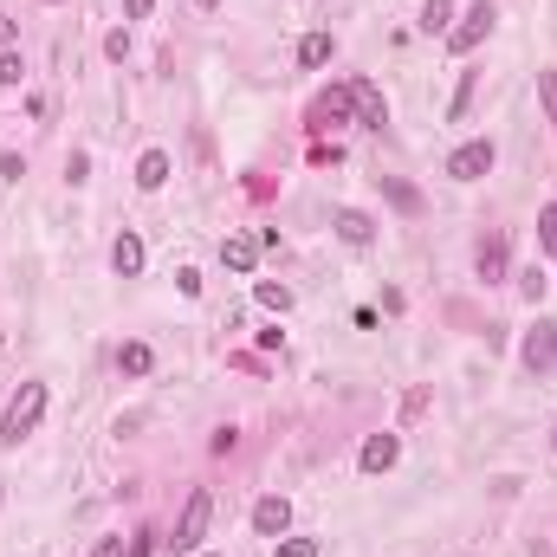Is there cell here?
<instances>
[{
	"label": "cell",
	"instance_id": "6da1fadb",
	"mask_svg": "<svg viewBox=\"0 0 557 557\" xmlns=\"http://www.w3.org/2000/svg\"><path fill=\"white\" fill-rule=\"evenodd\" d=\"M208 519H214V493L208 486H195L188 493V506H182V519H175V538H162L175 557H188V551H201V538H208Z\"/></svg>",
	"mask_w": 557,
	"mask_h": 557
},
{
	"label": "cell",
	"instance_id": "7a4b0ae2",
	"mask_svg": "<svg viewBox=\"0 0 557 557\" xmlns=\"http://www.w3.org/2000/svg\"><path fill=\"white\" fill-rule=\"evenodd\" d=\"M39 415H46V383H20V396L7 402V415H0V441L20 447L26 434L39 428Z\"/></svg>",
	"mask_w": 557,
	"mask_h": 557
},
{
	"label": "cell",
	"instance_id": "3957f363",
	"mask_svg": "<svg viewBox=\"0 0 557 557\" xmlns=\"http://www.w3.org/2000/svg\"><path fill=\"white\" fill-rule=\"evenodd\" d=\"M493 20H499V13H493V0H473V7L460 13V26H447V52H454V59H467V52L480 46L486 33H493Z\"/></svg>",
	"mask_w": 557,
	"mask_h": 557
},
{
	"label": "cell",
	"instance_id": "277c9868",
	"mask_svg": "<svg viewBox=\"0 0 557 557\" xmlns=\"http://www.w3.org/2000/svg\"><path fill=\"white\" fill-rule=\"evenodd\" d=\"M357 124V104H350V85H331L311 98V130H344Z\"/></svg>",
	"mask_w": 557,
	"mask_h": 557
},
{
	"label": "cell",
	"instance_id": "5b68a950",
	"mask_svg": "<svg viewBox=\"0 0 557 557\" xmlns=\"http://www.w3.org/2000/svg\"><path fill=\"white\" fill-rule=\"evenodd\" d=\"M493 137H480V143H460L454 156H447V175H454V182H480V175H493Z\"/></svg>",
	"mask_w": 557,
	"mask_h": 557
},
{
	"label": "cell",
	"instance_id": "8992f818",
	"mask_svg": "<svg viewBox=\"0 0 557 557\" xmlns=\"http://www.w3.org/2000/svg\"><path fill=\"white\" fill-rule=\"evenodd\" d=\"M519 357H525V370H551V363H557V324L551 318H538L532 331H525Z\"/></svg>",
	"mask_w": 557,
	"mask_h": 557
},
{
	"label": "cell",
	"instance_id": "52a82bcc",
	"mask_svg": "<svg viewBox=\"0 0 557 557\" xmlns=\"http://www.w3.org/2000/svg\"><path fill=\"white\" fill-rule=\"evenodd\" d=\"M285 525H292V499H279V493L253 499V532L260 538H285Z\"/></svg>",
	"mask_w": 557,
	"mask_h": 557
},
{
	"label": "cell",
	"instance_id": "ba28073f",
	"mask_svg": "<svg viewBox=\"0 0 557 557\" xmlns=\"http://www.w3.org/2000/svg\"><path fill=\"white\" fill-rule=\"evenodd\" d=\"M350 104H357V124H370V130L389 124V104H383V91H376L370 78H350Z\"/></svg>",
	"mask_w": 557,
	"mask_h": 557
},
{
	"label": "cell",
	"instance_id": "9c48e42d",
	"mask_svg": "<svg viewBox=\"0 0 557 557\" xmlns=\"http://www.w3.org/2000/svg\"><path fill=\"white\" fill-rule=\"evenodd\" d=\"M402 460V441L396 434H370V441H363V454H357V467L363 473H389Z\"/></svg>",
	"mask_w": 557,
	"mask_h": 557
},
{
	"label": "cell",
	"instance_id": "30bf717a",
	"mask_svg": "<svg viewBox=\"0 0 557 557\" xmlns=\"http://www.w3.org/2000/svg\"><path fill=\"white\" fill-rule=\"evenodd\" d=\"M337 240H344V247H370L376 240V221L363 208H337Z\"/></svg>",
	"mask_w": 557,
	"mask_h": 557
},
{
	"label": "cell",
	"instance_id": "8fae6325",
	"mask_svg": "<svg viewBox=\"0 0 557 557\" xmlns=\"http://www.w3.org/2000/svg\"><path fill=\"white\" fill-rule=\"evenodd\" d=\"M253 260H260V240H247V234H227L221 240V266H227V273H253Z\"/></svg>",
	"mask_w": 557,
	"mask_h": 557
},
{
	"label": "cell",
	"instance_id": "7c38bea8",
	"mask_svg": "<svg viewBox=\"0 0 557 557\" xmlns=\"http://www.w3.org/2000/svg\"><path fill=\"white\" fill-rule=\"evenodd\" d=\"M162 182H169V149H143V156H137V188H143V195H156Z\"/></svg>",
	"mask_w": 557,
	"mask_h": 557
},
{
	"label": "cell",
	"instance_id": "4fadbf2b",
	"mask_svg": "<svg viewBox=\"0 0 557 557\" xmlns=\"http://www.w3.org/2000/svg\"><path fill=\"white\" fill-rule=\"evenodd\" d=\"M111 266H117V279H137L143 273V240L137 234H117L111 240Z\"/></svg>",
	"mask_w": 557,
	"mask_h": 557
},
{
	"label": "cell",
	"instance_id": "5bb4252c",
	"mask_svg": "<svg viewBox=\"0 0 557 557\" xmlns=\"http://www.w3.org/2000/svg\"><path fill=\"white\" fill-rule=\"evenodd\" d=\"M331 52H337V39H331V33H305V39H298V65H305V72L331 65Z\"/></svg>",
	"mask_w": 557,
	"mask_h": 557
},
{
	"label": "cell",
	"instance_id": "9a60e30c",
	"mask_svg": "<svg viewBox=\"0 0 557 557\" xmlns=\"http://www.w3.org/2000/svg\"><path fill=\"white\" fill-rule=\"evenodd\" d=\"M117 370H124V376H149V370H156V350H149L143 337H130V344L117 350Z\"/></svg>",
	"mask_w": 557,
	"mask_h": 557
},
{
	"label": "cell",
	"instance_id": "2e32d148",
	"mask_svg": "<svg viewBox=\"0 0 557 557\" xmlns=\"http://www.w3.org/2000/svg\"><path fill=\"white\" fill-rule=\"evenodd\" d=\"M480 279H486V285L506 279V234H493V240L480 247Z\"/></svg>",
	"mask_w": 557,
	"mask_h": 557
},
{
	"label": "cell",
	"instance_id": "e0dca14e",
	"mask_svg": "<svg viewBox=\"0 0 557 557\" xmlns=\"http://www.w3.org/2000/svg\"><path fill=\"white\" fill-rule=\"evenodd\" d=\"M253 298H260L266 311H279V318L292 311V285H279V279H260V285H253Z\"/></svg>",
	"mask_w": 557,
	"mask_h": 557
},
{
	"label": "cell",
	"instance_id": "ac0fdd59",
	"mask_svg": "<svg viewBox=\"0 0 557 557\" xmlns=\"http://www.w3.org/2000/svg\"><path fill=\"white\" fill-rule=\"evenodd\" d=\"M454 20V0H421V33H447Z\"/></svg>",
	"mask_w": 557,
	"mask_h": 557
},
{
	"label": "cell",
	"instance_id": "d6986e66",
	"mask_svg": "<svg viewBox=\"0 0 557 557\" xmlns=\"http://www.w3.org/2000/svg\"><path fill=\"white\" fill-rule=\"evenodd\" d=\"M538 247L557 253V201H545V208H538Z\"/></svg>",
	"mask_w": 557,
	"mask_h": 557
},
{
	"label": "cell",
	"instance_id": "ffe728a7",
	"mask_svg": "<svg viewBox=\"0 0 557 557\" xmlns=\"http://www.w3.org/2000/svg\"><path fill=\"white\" fill-rule=\"evenodd\" d=\"M538 104H545V117H551V130H557V72H551V65L538 72Z\"/></svg>",
	"mask_w": 557,
	"mask_h": 557
},
{
	"label": "cell",
	"instance_id": "44dd1931",
	"mask_svg": "<svg viewBox=\"0 0 557 557\" xmlns=\"http://www.w3.org/2000/svg\"><path fill=\"white\" fill-rule=\"evenodd\" d=\"M383 188H389V201H396L402 214H415V208H421V195H415L409 182H396V175H383Z\"/></svg>",
	"mask_w": 557,
	"mask_h": 557
},
{
	"label": "cell",
	"instance_id": "7402d4cb",
	"mask_svg": "<svg viewBox=\"0 0 557 557\" xmlns=\"http://www.w3.org/2000/svg\"><path fill=\"white\" fill-rule=\"evenodd\" d=\"M273 557H318V538H279Z\"/></svg>",
	"mask_w": 557,
	"mask_h": 557
},
{
	"label": "cell",
	"instance_id": "603a6c76",
	"mask_svg": "<svg viewBox=\"0 0 557 557\" xmlns=\"http://www.w3.org/2000/svg\"><path fill=\"white\" fill-rule=\"evenodd\" d=\"M467 104H473V72H460V91H454V111H447V117L460 124V117H467Z\"/></svg>",
	"mask_w": 557,
	"mask_h": 557
},
{
	"label": "cell",
	"instance_id": "cb8c5ba5",
	"mask_svg": "<svg viewBox=\"0 0 557 557\" xmlns=\"http://www.w3.org/2000/svg\"><path fill=\"white\" fill-rule=\"evenodd\" d=\"M20 72H26V65H20V52H0V85H20Z\"/></svg>",
	"mask_w": 557,
	"mask_h": 557
},
{
	"label": "cell",
	"instance_id": "d4e9b609",
	"mask_svg": "<svg viewBox=\"0 0 557 557\" xmlns=\"http://www.w3.org/2000/svg\"><path fill=\"white\" fill-rule=\"evenodd\" d=\"M519 292L525 298H545V273H538V266H532V273H519Z\"/></svg>",
	"mask_w": 557,
	"mask_h": 557
},
{
	"label": "cell",
	"instance_id": "484cf974",
	"mask_svg": "<svg viewBox=\"0 0 557 557\" xmlns=\"http://www.w3.org/2000/svg\"><path fill=\"white\" fill-rule=\"evenodd\" d=\"M104 52H111V59H130V33H124V26H117V33L104 39Z\"/></svg>",
	"mask_w": 557,
	"mask_h": 557
},
{
	"label": "cell",
	"instance_id": "4316f807",
	"mask_svg": "<svg viewBox=\"0 0 557 557\" xmlns=\"http://www.w3.org/2000/svg\"><path fill=\"white\" fill-rule=\"evenodd\" d=\"M175 285H182V298H201V273L188 266V273H175Z\"/></svg>",
	"mask_w": 557,
	"mask_h": 557
},
{
	"label": "cell",
	"instance_id": "83f0119b",
	"mask_svg": "<svg viewBox=\"0 0 557 557\" xmlns=\"http://www.w3.org/2000/svg\"><path fill=\"white\" fill-rule=\"evenodd\" d=\"M130 557H156V532H137V538H130Z\"/></svg>",
	"mask_w": 557,
	"mask_h": 557
},
{
	"label": "cell",
	"instance_id": "f1b7e54d",
	"mask_svg": "<svg viewBox=\"0 0 557 557\" xmlns=\"http://www.w3.org/2000/svg\"><path fill=\"white\" fill-rule=\"evenodd\" d=\"M149 7H156V0H124V13H130V20H149Z\"/></svg>",
	"mask_w": 557,
	"mask_h": 557
},
{
	"label": "cell",
	"instance_id": "f546056e",
	"mask_svg": "<svg viewBox=\"0 0 557 557\" xmlns=\"http://www.w3.org/2000/svg\"><path fill=\"white\" fill-rule=\"evenodd\" d=\"M13 39H20V33H13V20H7V13H0V52H7Z\"/></svg>",
	"mask_w": 557,
	"mask_h": 557
},
{
	"label": "cell",
	"instance_id": "4dcf8cb0",
	"mask_svg": "<svg viewBox=\"0 0 557 557\" xmlns=\"http://www.w3.org/2000/svg\"><path fill=\"white\" fill-rule=\"evenodd\" d=\"M98 557H124V538H104V545H98Z\"/></svg>",
	"mask_w": 557,
	"mask_h": 557
},
{
	"label": "cell",
	"instance_id": "1f68e13d",
	"mask_svg": "<svg viewBox=\"0 0 557 557\" xmlns=\"http://www.w3.org/2000/svg\"><path fill=\"white\" fill-rule=\"evenodd\" d=\"M195 7H201V13H214V7H221V0H195Z\"/></svg>",
	"mask_w": 557,
	"mask_h": 557
},
{
	"label": "cell",
	"instance_id": "d6a6232c",
	"mask_svg": "<svg viewBox=\"0 0 557 557\" xmlns=\"http://www.w3.org/2000/svg\"><path fill=\"white\" fill-rule=\"evenodd\" d=\"M551 447H557V428H551Z\"/></svg>",
	"mask_w": 557,
	"mask_h": 557
},
{
	"label": "cell",
	"instance_id": "836d02e7",
	"mask_svg": "<svg viewBox=\"0 0 557 557\" xmlns=\"http://www.w3.org/2000/svg\"><path fill=\"white\" fill-rule=\"evenodd\" d=\"M208 557H221V551H208Z\"/></svg>",
	"mask_w": 557,
	"mask_h": 557
}]
</instances>
